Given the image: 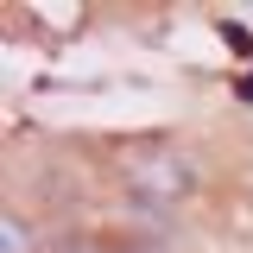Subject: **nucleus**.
<instances>
[{"mask_svg": "<svg viewBox=\"0 0 253 253\" xmlns=\"http://www.w3.org/2000/svg\"><path fill=\"white\" fill-rule=\"evenodd\" d=\"M114 184H121V196L139 215H171L196 190V165L171 139H146V146H133V152L114 158Z\"/></svg>", "mask_w": 253, "mask_h": 253, "instance_id": "1", "label": "nucleus"}, {"mask_svg": "<svg viewBox=\"0 0 253 253\" xmlns=\"http://www.w3.org/2000/svg\"><path fill=\"white\" fill-rule=\"evenodd\" d=\"M44 253H121L114 234H89V228H70V234H51Z\"/></svg>", "mask_w": 253, "mask_h": 253, "instance_id": "2", "label": "nucleus"}, {"mask_svg": "<svg viewBox=\"0 0 253 253\" xmlns=\"http://www.w3.org/2000/svg\"><path fill=\"white\" fill-rule=\"evenodd\" d=\"M0 253H44L38 241H32L26 209H6V215H0Z\"/></svg>", "mask_w": 253, "mask_h": 253, "instance_id": "3", "label": "nucleus"}, {"mask_svg": "<svg viewBox=\"0 0 253 253\" xmlns=\"http://www.w3.org/2000/svg\"><path fill=\"white\" fill-rule=\"evenodd\" d=\"M241 101H253V76H247V83H241Z\"/></svg>", "mask_w": 253, "mask_h": 253, "instance_id": "4", "label": "nucleus"}]
</instances>
